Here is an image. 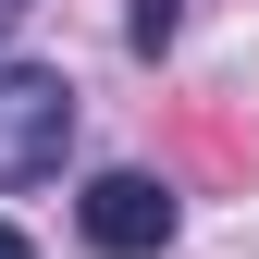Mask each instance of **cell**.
I'll return each instance as SVG.
<instances>
[{"label":"cell","instance_id":"6da1fadb","mask_svg":"<svg viewBox=\"0 0 259 259\" xmlns=\"http://www.w3.org/2000/svg\"><path fill=\"white\" fill-rule=\"evenodd\" d=\"M62 160H74V87L37 62H0V198L50 185Z\"/></svg>","mask_w":259,"mask_h":259},{"label":"cell","instance_id":"7a4b0ae2","mask_svg":"<svg viewBox=\"0 0 259 259\" xmlns=\"http://www.w3.org/2000/svg\"><path fill=\"white\" fill-rule=\"evenodd\" d=\"M74 222H87V247H99V259H160V247H173V222H185V198H173L160 173H99V185L74 198Z\"/></svg>","mask_w":259,"mask_h":259},{"label":"cell","instance_id":"3957f363","mask_svg":"<svg viewBox=\"0 0 259 259\" xmlns=\"http://www.w3.org/2000/svg\"><path fill=\"white\" fill-rule=\"evenodd\" d=\"M173 25H185V0H136V13H123V37L160 62V50H173Z\"/></svg>","mask_w":259,"mask_h":259},{"label":"cell","instance_id":"277c9868","mask_svg":"<svg viewBox=\"0 0 259 259\" xmlns=\"http://www.w3.org/2000/svg\"><path fill=\"white\" fill-rule=\"evenodd\" d=\"M25 13H37V0H0V37H13V25H25Z\"/></svg>","mask_w":259,"mask_h":259},{"label":"cell","instance_id":"5b68a950","mask_svg":"<svg viewBox=\"0 0 259 259\" xmlns=\"http://www.w3.org/2000/svg\"><path fill=\"white\" fill-rule=\"evenodd\" d=\"M0 259H37V247H25V235H13V222H0Z\"/></svg>","mask_w":259,"mask_h":259}]
</instances>
